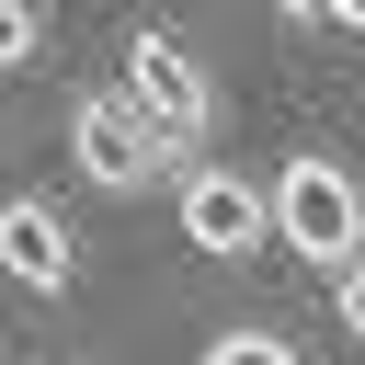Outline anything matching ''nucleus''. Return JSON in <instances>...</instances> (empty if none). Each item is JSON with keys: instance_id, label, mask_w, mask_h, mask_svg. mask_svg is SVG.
Listing matches in <instances>:
<instances>
[{"instance_id": "1", "label": "nucleus", "mask_w": 365, "mask_h": 365, "mask_svg": "<svg viewBox=\"0 0 365 365\" xmlns=\"http://www.w3.org/2000/svg\"><path fill=\"white\" fill-rule=\"evenodd\" d=\"M274 240H285L297 262H319V274H354V262H365V182H354L331 148H297V160L274 171Z\"/></svg>"}, {"instance_id": "2", "label": "nucleus", "mask_w": 365, "mask_h": 365, "mask_svg": "<svg viewBox=\"0 0 365 365\" xmlns=\"http://www.w3.org/2000/svg\"><path fill=\"white\" fill-rule=\"evenodd\" d=\"M68 160H80L91 194H148L160 171H194V160L125 103V91H80V103H68Z\"/></svg>"}, {"instance_id": "3", "label": "nucleus", "mask_w": 365, "mask_h": 365, "mask_svg": "<svg viewBox=\"0 0 365 365\" xmlns=\"http://www.w3.org/2000/svg\"><path fill=\"white\" fill-rule=\"evenodd\" d=\"M114 91H125V103L182 148V160H194V137L217 125V80L194 68V46H171V34H148V23L125 34V80H114Z\"/></svg>"}, {"instance_id": "4", "label": "nucleus", "mask_w": 365, "mask_h": 365, "mask_svg": "<svg viewBox=\"0 0 365 365\" xmlns=\"http://www.w3.org/2000/svg\"><path fill=\"white\" fill-rule=\"evenodd\" d=\"M182 240H194L205 262H251V251L274 240V182H251V171H228V160H194V171H182Z\"/></svg>"}, {"instance_id": "5", "label": "nucleus", "mask_w": 365, "mask_h": 365, "mask_svg": "<svg viewBox=\"0 0 365 365\" xmlns=\"http://www.w3.org/2000/svg\"><path fill=\"white\" fill-rule=\"evenodd\" d=\"M0 274H11L23 297H68V285H80V240H68V217H57L46 194H11V205H0Z\"/></svg>"}, {"instance_id": "6", "label": "nucleus", "mask_w": 365, "mask_h": 365, "mask_svg": "<svg viewBox=\"0 0 365 365\" xmlns=\"http://www.w3.org/2000/svg\"><path fill=\"white\" fill-rule=\"evenodd\" d=\"M194 365H308V354H297L285 331H262V319H228V331H217Z\"/></svg>"}, {"instance_id": "7", "label": "nucleus", "mask_w": 365, "mask_h": 365, "mask_svg": "<svg viewBox=\"0 0 365 365\" xmlns=\"http://www.w3.org/2000/svg\"><path fill=\"white\" fill-rule=\"evenodd\" d=\"M34 46H46V11L34 0H0V68H23Z\"/></svg>"}, {"instance_id": "8", "label": "nucleus", "mask_w": 365, "mask_h": 365, "mask_svg": "<svg viewBox=\"0 0 365 365\" xmlns=\"http://www.w3.org/2000/svg\"><path fill=\"white\" fill-rule=\"evenodd\" d=\"M331 319H342V331H354V342H365V262H354V274H342V285H331Z\"/></svg>"}, {"instance_id": "9", "label": "nucleus", "mask_w": 365, "mask_h": 365, "mask_svg": "<svg viewBox=\"0 0 365 365\" xmlns=\"http://www.w3.org/2000/svg\"><path fill=\"white\" fill-rule=\"evenodd\" d=\"M274 11H297V23H331V0H274Z\"/></svg>"}, {"instance_id": "10", "label": "nucleus", "mask_w": 365, "mask_h": 365, "mask_svg": "<svg viewBox=\"0 0 365 365\" xmlns=\"http://www.w3.org/2000/svg\"><path fill=\"white\" fill-rule=\"evenodd\" d=\"M331 23H342V34H365V0H331Z\"/></svg>"}]
</instances>
